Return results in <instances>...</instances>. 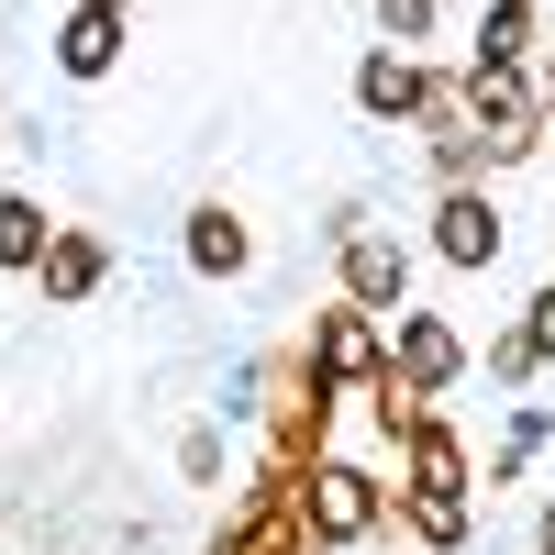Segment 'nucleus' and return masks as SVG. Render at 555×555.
<instances>
[{
    "instance_id": "10",
    "label": "nucleus",
    "mask_w": 555,
    "mask_h": 555,
    "mask_svg": "<svg viewBox=\"0 0 555 555\" xmlns=\"http://www.w3.org/2000/svg\"><path fill=\"white\" fill-rule=\"evenodd\" d=\"M34 278H44V300H56V311H78V300H101V278H112V245L67 222V234H56V256H44Z\"/></svg>"
},
{
    "instance_id": "20",
    "label": "nucleus",
    "mask_w": 555,
    "mask_h": 555,
    "mask_svg": "<svg viewBox=\"0 0 555 555\" xmlns=\"http://www.w3.org/2000/svg\"><path fill=\"white\" fill-rule=\"evenodd\" d=\"M533 555H555V544H533Z\"/></svg>"
},
{
    "instance_id": "7",
    "label": "nucleus",
    "mask_w": 555,
    "mask_h": 555,
    "mask_svg": "<svg viewBox=\"0 0 555 555\" xmlns=\"http://www.w3.org/2000/svg\"><path fill=\"white\" fill-rule=\"evenodd\" d=\"M211 555H311V522H300V489H278V478H267V489L245 500V512H234V522L211 533Z\"/></svg>"
},
{
    "instance_id": "8",
    "label": "nucleus",
    "mask_w": 555,
    "mask_h": 555,
    "mask_svg": "<svg viewBox=\"0 0 555 555\" xmlns=\"http://www.w3.org/2000/svg\"><path fill=\"white\" fill-rule=\"evenodd\" d=\"M423 101H434V67L423 56H400V44H366V56H356V112L400 122V112H423Z\"/></svg>"
},
{
    "instance_id": "15",
    "label": "nucleus",
    "mask_w": 555,
    "mask_h": 555,
    "mask_svg": "<svg viewBox=\"0 0 555 555\" xmlns=\"http://www.w3.org/2000/svg\"><path fill=\"white\" fill-rule=\"evenodd\" d=\"M434 23H444V12H434V0H378V34L400 44V56H411V44H423Z\"/></svg>"
},
{
    "instance_id": "9",
    "label": "nucleus",
    "mask_w": 555,
    "mask_h": 555,
    "mask_svg": "<svg viewBox=\"0 0 555 555\" xmlns=\"http://www.w3.org/2000/svg\"><path fill=\"white\" fill-rule=\"evenodd\" d=\"M400 500H455L467 512V444H455L444 411H423V434H411V489Z\"/></svg>"
},
{
    "instance_id": "11",
    "label": "nucleus",
    "mask_w": 555,
    "mask_h": 555,
    "mask_svg": "<svg viewBox=\"0 0 555 555\" xmlns=\"http://www.w3.org/2000/svg\"><path fill=\"white\" fill-rule=\"evenodd\" d=\"M190 267H201V278H245V267H256V234H245V211L201 201V211H190Z\"/></svg>"
},
{
    "instance_id": "4",
    "label": "nucleus",
    "mask_w": 555,
    "mask_h": 555,
    "mask_svg": "<svg viewBox=\"0 0 555 555\" xmlns=\"http://www.w3.org/2000/svg\"><path fill=\"white\" fill-rule=\"evenodd\" d=\"M467 366H478V356H467V334H455L444 311H400V322H389V378H400V389L444 400L455 378H467Z\"/></svg>"
},
{
    "instance_id": "6",
    "label": "nucleus",
    "mask_w": 555,
    "mask_h": 555,
    "mask_svg": "<svg viewBox=\"0 0 555 555\" xmlns=\"http://www.w3.org/2000/svg\"><path fill=\"white\" fill-rule=\"evenodd\" d=\"M500 245H512V222H500L489 190H444V201H434V267L478 278V267H500Z\"/></svg>"
},
{
    "instance_id": "3",
    "label": "nucleus",
    "mask_w": 555,
    "mask_h": 555,
    "mask_svg": "<svg viewBox=\"0 0 555 555\" xmlns=\"http://www.w3.org/2000/svg\"><path fill=\"white\" fill-rule=\"evenodd\" d=\"M300 522H311V544H366V533L389 522V489L366 478V467H334V455H322L311 489H300Z\"/></svg>"
},
{
    "instance_id": "5",
    "label": "nucleus",
    "mask_w": 555,
    "mask_h": 555,
    "mask_svg": "<svg viewBox=\"0 0 555 555\" xmlns=\"http://www.w3.org/2000/svg\"><path fill=\"white\" fill-rule=\"evenodd\" d=\"M334 267H345V300L356 311H378V322H400L411 311V245H389V234H334Z\"/></svg>"
},
{
    "instance_id": "1",
    "label": "nucleus",
    "mask_w": 555,
    "mask_h": 555,
    "mask_svg": "<svg viewBox=\"0 0 555 555\" xmlns=\"http://www.w3.org/2000/svg\"><path fill=\"white\" fill-rule=\"evenodd\" d=\"M322 423H334V389L311 378V356L278 366V400H267V478L300 489V467H322Z\"/></svg>"
},
{
    "instance_id": "12",
    "label": "nucleus",
    "mask_w": 555,
    "mask_h": 555,
    "mask_svg": "<svg viewBox=\"0 0 555 555\" xmlns=\"http://www.w3.org/2000/svg\"><path fill=\"white\" fill-rule=\"evenodd\" d=\"M56 67H67V78H112V67H122V23H112V12H67V23H56Z\"/></svg>"
},
{
    "instance_id": "16",
    "label": "nucleus",
    "mask_w": 555,
    "mask_h": 555,
    "mask_svg": "<svg viewBox=\"0 0 555 555\" xmlns=\"http://www.w3.org/2000/svg\"><path fill=\"white\" fill-rule=\"evenodd\" d=\"M522 345L555 366V289H533V300H522Z\"/></svg>"
},
{
    "instance_id": "14",
    "label": "nucleus",
    "mask_w": 555,
    "mask_h": 555,
    "mask_svg": "<svg viewBox=\"0 0 555 555\" xmlns=\"http://www.w3.org/2000/svg\"><path fill=\"white\" fill-rule=\"evenodd\" d=\"M533 56V0H489L478 12V56L467 67H522Z\"/></svg>"
},
{
    "instance_id": "17",
    "label": "nucleus",
    "mask_w": 555,
    "mask_h": 555,
    "mask_svg": "<svg viewBox=\"0 0 555 555\" xmlns=\"http://www.w3.org/2000/svg\"><path fill=\"white\" fill-rule=\"evenodd\" d=\"M533 366H544V356L522 345V322H512V334H500V345H489V378H533Z\"/></svg>"
},
{
    "instance_id": "19",
    "label": "nucleus",
    "mask_w": 555,
    "mask_h": 555,
    "mask_svg": "<svg viewBox=\"0 0 555 555\" xmlns=\"http://www.w3.org/2000/svg\"><path fill=\"white\" fill-rule=\"evenodd\" d=\"M544 133H555V67H544Z\"/></svg>"
},
{
    "instance_id": "18",
    "label": "nucleus",
    "mask_w": 555,
    "mask_h": 555,
    "mask_svg": "<svg viewBox=\"0 0 555 555\" xmlns=\"http://www.w3.org/2000/svg\"><path fill=\"white\" fill-rule=\"evenodd\" d=\"M78 12H112V23H122V12H133V0H78Z\"/></svg>"
},
{
    "instance_id": "13",
    "label": "nucleus",
    "mask_w": 555,
    "mask_h": 555,
    "mask_svg": "<svg viewBox=\"0 0 555 555\" xmlns=\"http://www.w3.org/2000/svg\"><path fill=\"white\" fill-rule=\"evenodd\" d=\"M56 234H67V222H44L34 190H0V267H44V256H56Z\"/></svg>"
},
{
    "instance_id": "2",
    "label": "nucleus",
    "mask_w": 555,
    "mask_h": 555,
    "mask_svg": "<svg viewBox=\"0 0 555 555\" xmlns=\"http://www.w3.org/2000/svg\"><path fill=\"white\" fill-rule=\"evenodd\" d=\"M300 356H311V378H322V389H378V378H389V334H378V311H356V300L322 311Z\"/></svg>"
}]
</instances>
